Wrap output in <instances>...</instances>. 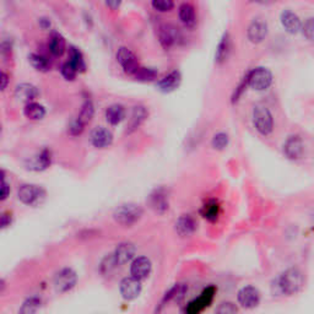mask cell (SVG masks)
I'll use <instances>...</instances> for the list:
<instances>
[{"label": "cell", "mask_w": 314, "mask_h": 314, "mask_svg": "<svg viewBox=\"0 0 314 314\" xmlns=\"http://www.w3.org/2000/svg\"><path fill=\"white\" fill-rule=\"evenodd\" d=\"M29 60L36 70L42 71V73H46V71H48L49 69H51V63H49L48 59L43 56L32 53L29 56Z\"/></svg>", "instance_id": "obj_30"}, {"label": "cell", "mask_w": 314, "mask_h": 314, "mask_svg": "<svg viewBox=\"0 0 314 314\" xmlns=\"http://www.w3.org/2000/svg\"><path fill=\"white\" fill-rule=\"evenodd\" d=\"M52 163V152L48 149H44L36 155L34 157H31L27 161V168L33 171H43L48 168Z\"/></svg>", "instance_id": "obj_21"}, {"label": "cell", "mask_w": 314, "mask_h": 314, "mask_svg": "<svg viewBox=\"0 0 314 314\" xmlns=\"http://www.w3.org/2000/svg\"><path fill=\"white\" fill-rule=\"evenodd\" d=\"M120 295L124 300H134L142 292V284L140 280H138L134 276H130V278L123 279L122 283H120Z\"/></svg>", "instance_id": "obj_11"}, {"label": "cell", "mask_w": 314, "mask_h": 314, "mask_svg": "<svg viewBox=\"0 0 314 314\" xmlns=\"http://www.w3.org/2000/svg\"><path fill=\"white\" fill-rule=\"evenodd\" d=\"M202 215H204L205 219H207L209 221H216L217 216H219V205L216 202H209L207 205H205L204 209H202Z\"/></svg>", "instance_id": "obj_34"}, {"label": "cell", "mask_w": 314, "mask_h": 314, "mask_svg": "<svg viewBox=\"0 0 314 314\" xmlns=\"http://www.w3.org/2000/svg\"><path fill=\"white\" fill-rule=\"evenodd\" d=\"M151 5L156 11L168 12L173 9L174 2H173V0H152Z\"/></svg>", "instance_id": "obj_37"}, {"label": "cell", "mask_w": 314, "mask_h": 314, "mask_svg": "<svg viewBox=\"0 0 314 314\" xmlns=\"http://www.w3.org/2000/svg\"><path fill=\"white\" fill-rule=\"evenodd\" d=\"M305 284L302 271L298 268H290L273 281L271 291L274 296H293L301 291Z\"/></svg>", "instance_id": "obj_1"}, {"label": "cell", "mask_w": 314, "mask_h": 314, "mask_svg": "<svg viewBox=\"0 0 314 314\" xmlns=\"http://www.w3.org/2000/svg\"><path fill=\"white\" fill-rule=\"evenodd\" d=\"M237 307L233 305V303L231 302H224L220 305V307L217 308L216 312L220 313V314H233V313H237Z\"/></svg>", "instance_id": "obj_41"}, {"label": "cell", "mask_w": 314, "mask_h": 314, "mask_svg": "<svg viewBox=\"0 0 314 314\" xmlns=\"http://www.w3.org/2000/svg\"><path fill=\"white\" fill-rule=\"evenodd\" d=\"M135 252H137V249H135L134 244L130 243V242H124V243H120L119 246L115 248L113 254H114V258L115 260H117V263L119 264V265H123V264L129 263V261L134 258Z\"/></svg>", "instance_id": "obj_23"}, {"label": "cell", "mask_w": 314, "mask_h": 314, "mask_svg": "<svg viewBox=\"0 0 314 314\" xmlns=\"http://www.w3.org/2000/svg\"><path fill=\"white\" fill-rule=\"evenodd\" d=\"M1 53L2 56H5L6 53H11V46H10V43H7V42H2Z\"/></svg>", "instance_id": "obj_47"}, {"label": "cell", "mask_w": 314, "mask_h": 314, "mask_svg": "<svg viewBox=\"0 0 314 314\" xmlns=\"http://www.w3.org/2000/svg\"><path fill=\"white\" fill-rule=\"evenodd\" d=\"M117 61L128 75H134L140 68L135 54L127 47H120L117 52Z\"/></svg>", "instance_id": "obj_8"}, {"label": "cell", "mask_w": 314, "mask_h": 314, "mask_svg": "<svg viewBox=\"0 0 314 314\" xmlns=\"http://www.w3.org/2000/svg\"><path fill=\"white\" fill-rule=\"evenodd\" d=\"M91 144L97 149H106L113 143V134L103 127H98L91 133Z\"/></svg>", "instance_id": "obj_15"}, {"label": "cell", "mask_w": 314, "mask_h": 314, "mask_svg": "<svg viewBox=\"0 0 314 314\" xmlns=\"http://www.w3.org/2000/svg\"><path fill=\"white\" fill-rule=\"evenodd\" d=\"M39 308H41V300L37 297H31L25 301L19 312L22 314H31L36 313Z\"/></svg>", "instance_id": "obj_33"}, {"label": "cell", "mask_w": 314, "mask_h": 314, "mask_svg": "<svg viewBox=\"0 0 314 314\" xmlns=\"http://www.w3.org/2000/svg\"><path fill=\"white\" fill-rule=\"evenodd\" d=\"M125 117V110L122 105H112L106 110V119L110 124L118 125Z\"/></svg>", "instance_id": "obj_25"}, {"label": "cell", "mask_w": 314, "mask_h": 314, "mask_svg": "<svg viewBox=\"0 0 314 314\" xmlns=\"http://www.w3.org/2000/svg\"><path fill=\"white\" fill-rule=\"evenodd\" d=\"M251 1L257 2V4H261V5H265V4H271V2L276 1V0H251Z\"/></svg>", "instance_id": "obj_48"}, {"label": "cell", "mask_w": 314, "mask_h": 314, "mask_svg": "<svg viewBox=\"0 0 314 314\" xmlns=\"http://www.w3.org/2000/svg\"><path fill=\"white\" fill-rule=\"evenodd\" d=\"M24 113L29 119L39 120L46 115V110L42 105L36 102H29L25 106Z\"/></svg>", "instance_id": "obj_27"}, {"label": "cell", "mask_w": 314, "mask_h": 314, "mask_svg": "<svg viewBox=\"0 0 314 314\" xmlns=\"http://www.w3.org/2000/svg\"><path fill=\"white\" fill-rule=\"evenodd\" d=\"M38 88L34 85H32V84H20L16 87V90H15V97L19 101H21V102H33L38 97Z\"/></svg>", "instance_id": "obj_20"}, {"label": "cell", "mask_w": 314, "mask_h": 314, "mask_svg": "<svg viewBox=\"0 0 314 314\" xmlns=\"http://www.w3.org/2000/svg\"><path fill=\"white\" fill-rule=\"evenodd\" d=\"M105 1L111 10H118L122 4V0H105Z\"/></svg>", "instance_id": "obj_44"}, {"label": "cell", "mask_w": 314, "mask_h": 314, "mask_svg": "<svg viewBox=\"0 0 314 314\" xmlns=\"http://www.w3.org/2000/svg\"><path fill=\"white\" fill-rule=\"evenodd\" d=\"M197 221L190 215H182L175 222V232L180 237H189L197 231Z\"/></svg>", "instance_id": "obj_19"}, {"label": "cell", "mask_w": 314, "mask_h": 314, "mask_svg": "<svg viewBox=\"0 0 314 314\" xmlns=\"http://www.w3.org/2000/svg\"><path fill=\"white\" fill-rule=\"evenodd\" d=\"M149 202L151 209H154L157 214H165L170 207V201H168V194L166 189L158 188L155 190L149 198Z\"/></svg>", "instance_id": "obj_14"}, {"label": "cell", "mask_w": 314, "mask_h": 314, "mask_svg": "<svg viewBox=\"0 0 314 314\" xmlns=\"http://www.w3.org/2000/svg\"><path fill=\"white\" fill-rule=\"evenodd\" d=\"M158 73L155 69H151V68H139L138 69L137 73L134 74V78L137 79V80L139 81H145V83H147V81H152L155 80V79L157 78Z\"/></svg>", "instance_id": "obj_32"}, {"label": "cell", "mask_w": 314, "mask_h": 314, "mask_svg": "<svg viewBox=\"0 0 314 314\" xmlns=\"http://www.w3.org/2000/svg\"><path fill=\"white\" fill-rule=\"evenodd\" d=\"M211 144L212 147H214L215 150H219V151L226 149V146L228 145V135H227L226 133H217V134L212 138Z\"/></svg>", "instance_id": "obj_35"}, {"label": "cell", "mask_w": 314, "mask_h": 314, "mask_svg": "<svg viewBox=\"0 0 314 314\" xmlns=\"http://www.w3.org/2000/svg\"><path fill=\"white\" fill-rule=\"evenodd\" d=\"M10 193V187L7 184V182L5 180L4 177V172H2V182H1V200H5L7 198Z\"/></svg>", "instance_id": "obj_42"}, {"label": "cell", "mask_w": 314, "mask_h": 314, "mask_svg": "<svg viewBox=\"0 0 314 314\" xmlns=\"http://www.w3.org/2000/svg\"><path fill=\"white\" fill-rule=\"evenodd\" d=\"M38 24L42 29H48L49 27H51V21H49V19H47V17H42V19H39Z\"/></svg>", "instance_id": "obj_45"}, {"label": "cell", "mask_w": 314, "mask_h": 314, "mask_svg": "<svg viewBox=\"0 0 314 314\" xmlns=\"http://www.w3.org/2000/svg\"><path fill=\"white\" fill-rule=\"evenodd\" d=\"M10 224H11V214L10 212H4L1 216V227L6 228L7 226H10Z\"/></svg>", "instance_id": "obj_43"}, {"label": "cell", "mask_w": 314, "mask_h": 314, "mask_svg": "<svg viewBox=\"0 0 314 314\" xmlns=\"http://www.w3.org/2000/svg\"><path fill=\"white\" fill-rule=\"evenodd\" d=\"M84 128H85V124L76 118V119L71 123L70 127H69V134L73 135V137L80 135L81 133L84 132Z\"/></svg>", "instance_id": "obj_40"}, {"label": "cell", "mask_w": 314, "mask_h": 314, "mask_svg": "<svg viewBox=\"0 0 314 314\" xmlns=\"http://www.w3.org/2000/svg\"><path fill=\"white\" fill-rule=\"evenodd\" d=\"M143 216V209L137 204L128 202L118 206L113 212L115 221L123 226H132L140 220Z\"/></svg>", "instance_id": "obj_2"}, {"label": "cell", "mask_w": 314, "mask_h": 314, "mask_svg": "<svg viewBox=\"0 0 314 314\" xmlns=\"http://www.w3.org/2000/svg\"><path fill=\"white\" fill-rule=\"evenodd\" d=\"M180 83H182V75H180L179 71L174 70L168 74V75H166L165 78L161 79V80H158L156 86L161 92L168 93L177 90L179 87Z\"/></svg>", "instance_id": "obj_17"}, {"label": "cell", "mask_w": 314, "mask_h": 314, "mask_svg": "<svg viewBox=\"0 0 314 314\" xmlns=\"http://www.w3.org/2000/svg\"><path fill=\"white\" fill-rule=\"evenodd\" d=\"M147 115H149V112H147V110L144 106H135L133 108V113L129 119V123H128V134H132L135 130L139 129L143 123L146 120Z\"/></svg>", "instance_id": "obj_22"}, {"label": "cell", "mask_w": 314, "mask_h": 314, "mask_svg": "<svg viewBox=\"0 0 314 314\" xmlns=\"http://www.w3.org/2000/svg\"><path fill=\"white\" fill-rule=\"evenodd\" d=\"M215 292H216V288L212 287V286L205 288L201 292V295H200L197 300L192 301V302L187 306L185 312L188 314H197L201 312V311H204L205 308H207L212 303Z\"/></svg>", "instance_id": "obj_7"}, {"label": "cell", "mask_w": 314, "mask_h": 314, "mask_svg": "<svg viewBox=\"0 0 314 314\" xmlns=\"http://www.w3.org/2000/svg\"><path fill=\"white\" fill-rule=\"evenodd\" d=\"M179 19L187 27H194L197 25L194 7L190 4H182L179 7Z\"/></svg>", "instance_id": "obj_26"}, {"label": "cell", "mask_w": 314, "mask_h": 314, "mask_svg": "<svg viewBox=\"0 0 314 314\" xmlns=\"http://www.w3.org/2000/svg\"><path fill=\"white\" fill-rule=\"evenodd\" d=\"M268 24L263 20H254L248 27V31H247V36L248 39L252 43H261L264 39L268 36Z\"/></svg>", "instance_id": "obj_13"}, {"label": "cell", "mask_w": 314, "mask_h": 314, "mask_svg": "<svg viewBox=\"0 0 314 314\" xmlns=\"http://www.w3.org/2000/svg\"><path fill=\"white\" fill-rule=\"evenodd\" d=\"M0 80H1V91H4L5 88L7 87V84H9V76H7L6 73H4L2 71L1 73V76H0Z\"/></svg>", "instance_id": "obj_46"}, {"label": "cell", "mask_w": 314, "mask_h": 314, "mask_svg": "<svg viewBox=\"0 0 314 314\" xmlns=\"http://www.w3.org/2000/svg\"><path fill=\"white\" fill-rule=\"evenodd\" d=\"M17 198L24 204L29 206H38L46 199V192L38 185L24 184L17 190Z\"/></svg>", "instance_id": "obj_3"}, {"label": "cell", "mask_w": 314, "mask_h": 314, "mask_svg": "<svg viewBox=\"0 0 314 314\" xmlns=\"http://www.w3.org/2000/svg\"><path fill=\"white\" fill-rule=\"evenodd\" d=\"M76 281H78V275L73 269H61L54 276V287L57 292H68L76 285Z\"/></svg>", "instance_id": "obj_6"}, {"label": "cell", "mask_w": 314, "mask_h": 314, "mask_svg": "<svg viewBox=\"0 0 314 314\" xmlns=\"http://www.w3.org/2000/svg\"><path fill=\"white\" fill-rule=\"evenodd\" d=\"M69 61L75 66V69L79 73H84L86 70V64L85 60H84L83 53L76 47H70L69 48Z\"/></svg>", "instance_id": "obj_29"}, {"label": "cell", "mask_w": 314, "mask_h": 314, "mask_svg": "<svg viewBox=\"0 0 314 314\" xmlns=\"http://www.w3.org/2000/svg\"><path fill=\"white\" fill-rule=\"evenodd\" d=\"M281 25L285 29V31L290 34H296L302 29V22H301L300 17L295 14V12L290 11V10H285L281 14Z\"/></svg>", "instance_id": "obj_18"}, {"label": "cell", "mask_w": 314, "mask_h": 314, "mask_svg": "<svg viewBox=\"0 0 314 314\" xmlns=\"http://www.w3.org/2000/svg\"><path fill=\"white\" fill-rule=\"evenodd\" d=\"M49 51L54 57H60L65 52V39L61 34L53 33L49 39Z\"/></svg>", "instance_id": "obj_28"}, {"label": "cell", "mask_w": 314, "mask_h": 314, "mask_svg": "<svg viewBox=\"0 0 314 314\" xmlns=\"http://www.w3.org/2000/svg\"><path fill=\"white\" fill-rule=\"evenodd\" d=\"M158 38H160L161 44L165 49H170L171 47L175 46L180 41L179 31L172 25H163L158 32Z\"/></svg>", "instance_id": "obj_12"}, {"label": "cell", "mask_w": 314, "mask_h": 314, "mask_svg": "<svg viewBox=\"0 0 314 314\" xmlns=\"http://www.w3.org/2000/svg\"><path fill=\"white\" fill-rule=\"evenodd\" d=\"M117 265H119V264H118L117 260H115L114 254H111L110 257H106V258L103 259L102 264H101V270H102L103 274H108L111 273V271H112Z\"/></svg>", "instance_id": "obj_39"}, {"label": "cell", "mask_w": 314, "mask_h": 314, "mask_svg": "<svg viewBox=\"0 0 314 314\" xmlns=\"http://www.w3.org/2000/svg\"><path fill=\"white\" fill-rule=\"evenodd\" d=\"M229 51H231V41H229V34L225 33L222 36L221 41H220L219 46L216 48V53H215V61L217 64H222L224 61L227 60L229 56Z\"/></svg>", "instance_id": "obj_24"}, {"label": "cell", "mask_w": 314, "mask_h": 314, "mask_svg": "<svg viewBox=\"0 0 314 314\" xmlns=\"http://www.w3.org/2000/svg\"><path fill=\"white\" fill-rule=\"evenodd\" d=\"M76 74H78V70L75 69V66L70 63V61H66L61 65V75L65 80L68 81H73L75 80Z\"/></svg>", "instance_id": "obj_36"}, {"label": "cell", "mask_w": 314, "mask_h": 314, "mask_svg": "<svg viewBox=\"0 0 314 314\" xmlns=\"http://www.w3.org/2000/svg\"><path fill=\"white\" fill-rule=\"evenodd\" d=\"M151 261L146 257H139L135 259L130 266V273L132 276L137 278L138 280H145L151 273Z\"/></svg>", "instance_id": "obj_16"}, {"label": "cell", "mask_w": 314, "mask_h": 314, "mask_svg": "<svg viewBox=\"0 0 314 314\" xmlns=\"http://www.w3.org/2000/svg\"><path fill=\"white\" fill-rule=\"evenodd\" d=\"M237 300H238V303L242 307L252 310V308L258 307V305L260 303V292L254 286H246V287L239 290Z\"/></svg>", "instance_id": "obj_9"}, {"label": "cell", "mask_w": 314, "mask_h": 314, "mask_svg": "<svg viewBox=\"0 0 314 314\" xmlns=\"http://www.w3.org/2000/svg\"><path fill=\"white\" fill-rule=\"evenodd\" d=\"M93 113H95V110H93V105L90 100H86L85 103L83 105L80 111V114H79L78 119L80 122H83L84 124H87V123L91 122L93 117Z\"/></svg>", "instance_id": "obj_31"}, {"label": "cell", "mask_w": 314, "mask_h": 314, "mask_svg": "<svg viewBox=\"0 0 314 314\" xmlns=\"http://www.w3.org/2000/svg\"><path fill=\"white\" fill-rule=\"evenodd\" d=\"M248 86L256 91H265L273 84V74L269 69L259 66L247 74Z\"/></svg>", "instance_id": "obj_5"}, {"label": "cell", "mask_w": 314, "mask_h": 314, "mask_svg": "<svg viewBox=\"0 0 314 314\" xmlns=\"http://www.w3.org/2000/svg\"><path fill=\"white\" fill-rule=\"evenodd\" d=\"M302 33L308 41L314 42V17H310L305 21V24H302Z\"/></svg>", "instance_id": "obj_38"}, {"label": "cell", "mask_w": 314, "mask_h": 314, "mask_svg": "<svg viewBox=\"0 0 314 314\" xmlns=\"http://www.w3.org/2000/svg\"><path fill=\"white\" fill-rule=\"evenodd\" d=\"M253 123L261 135H270L274 130V119L270 111L264 106H256L253 110Z\"/></svg>", "instance_id": "obj_4"}, {"label": "cell", "mask_w": 314, "mask_h": 314, "mask_svg": "<svg viewBox=\"0 0 314 314\" xmlns=\"http://www.w3.org/2000/svg\"><path fill=\"white\" fill-rule=\"evenodd\" d=\"M305 152V144L300 135H291L284 144V154L288 160H300Z\"/></svg>", "instance_id": "obj_10"}]
</instances>
